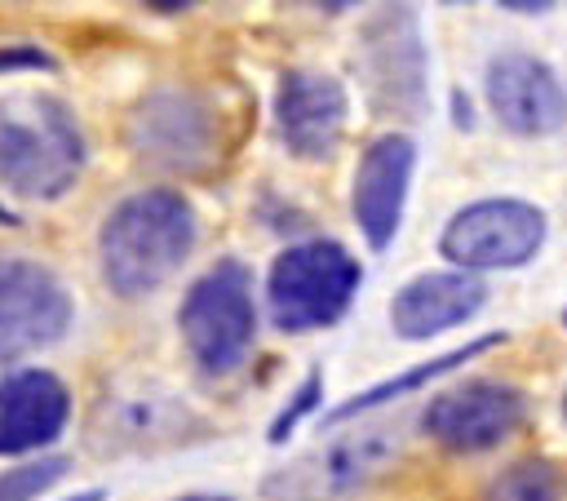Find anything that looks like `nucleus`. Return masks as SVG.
I'll return each mask as SVG.
<instances>
[{
	"label": "nucleus",
	"mask_w": 567,
	"mask_h": 501,
	"mask_svg": "<svg viewBox=\"0 0 567 501\" xmlns=\"http://www.w3.org/2000/svg\"><path fill=\"white\" fill-rule=\"evenodd\" d=\"M13 222H18V217H13V213H9L4 204H0V226H13Z\"/></svg>",
	"instance_id": "26"
},
{
	"label": "nucleus",
	"mask_w": 567,
	"mask_h": 501,
	"mask_svg": "<svg viewBox=\"0 0 567 501\" xmlns=\"http://www.w3.org/2000/svg\"><path fill=\"white\" fill-rule=\"evenodd\" d=\"M306 4H315V9H323V13H341V9H354L359 0H306Z\"/></svg>",
	"instance_id": "24"
},
{
	"label": "nucleus",
	"mask_w": 567,
	"mask_h": 501,
	"mask_svg": "<svg viewBox=\"0 0 567 501\" xmlns=\"http://www.w3.org/2000/svg\"><path fill=\"white\" fill-rule=\"evenodd\" d=\"M523 417H527V395L518 386L478 377V381H465V386L434 395L421 426L439 448L474 457V452L501 448L523 426Z\"/></svg>",
	"instance_id": "8"
},
{
	"label": "nucleus",
	"mask_w": 567,
	"mask_h": 501,
	"mask_svg": "<svg viewBox=\"0 0 567 501\" xmlns=\"http://www.w3.org/2000/svg\"><path fill=\"white\" fill-rule=\"evenodd\" d=\"M195 412L155 381L137 390H106L89 421V443L97 452H151L186 439Z\"/></svg>",
	"instance_id": "11"
},
{
	"label": "nucleus",
	"mask_w": 567,
	"mask_h": 501,
	"mask_svg": "<svg viewBox=\"0 0 567 501\" xmlns=\"http://www.w3.org/2000/svg\"><path fill=\"white\" fill-rule=\"evenodd\" d=\"M84 168V133L53 93L0 98V182L22 200H62Z\"/></svg>",
	"instance_id": "2"
},
{
	"label": "nucleus",
	"mask_w": 567,
	"mask_h": 501,
	"mask_svg": "<svg viewBox=\"0 0 567 501\" xmlns=\"http://www.w3.org/2000/svg\"><path fill=\"white\" fill-rule=\"evenodd\" d=\"M182 501H226V497H182Z\"/></svg>",
	"instance_id": "27"
},
{
	"label": "nucleus",
	"mask_w": 567,
	"mask_h": 501,
	"mask_svg": "<svg viewBox=\"0 0 567 501\" xmlns=\"http://www.w3.org/2000/svg\"><path fill=\"white\" fill-rule=\"evenodd\" d=\"M545 213L527 200H474L456 208L439 235L456 270H509L540 253Z\"/></svg>",
	"instance_id": "7"
},
{
	"label": "nucleus",
	"mask_w": 567,
	"mask_h": 501,
	"mask_svg": "<svg viewBox=\"0 0 567 501\" xmlns=\"http://www.w3.org/2000/svg\"><path fill=\"white\" fill-rule=\"evenodd\" d=\"M563 324H567V310H563Z\"/></svg>",
	"instance_id": "30"
},
{
	"label": "nucleus",
	"mask_w": 567,
	"mask_h": 501,
	"mask_svg": "<svg viewBox=\"0 0 567 501\" xmlns=\"http://www.w3.org/2000/svg\"><path fill=\"white\" fill-rule=\"evenodd\" d=\"M354 71L368 102L390 115L416 120L425 106V40L412 0H381L354 35Z\"/></svg>",
	"instance_id": "6"
},
{
	"label": "nucleus",
	"mask_w": 567,
	"mask_h": 501,
	"mask_svg": "<svg viewBox=\"0 0 567 501\" xmlns=\"http://www.w3.org/2000/svg\"><path fill=\"white\" fill-rule=\"evenodd\" d=\"M501 341H505V333H487V337H474V341H465V346H456V350H447V355H439V359H425V364L399 372V377H385V381H377L372 390H363V395L346 399L341 408H332V412H328V426H341V421H350V417H359V412H372V408H381V403H390V399H403V395L421 390L425 381H439V377L456 372L461 364H470L474 355H483V350H492V346H501Z\"/></svg>",
	"instance_id": "17"
},
{
	"label": "nucleus",
	"mask_w": 567,
	"mask_h": 501,
	"mask_svg": "<svg viewBox=\"0 0 567 501\" xmlns=\"http://www.w3.org/2000/svg\"><path fill=\"white\" fill-rule=\"evenodd\" d=\"M66 501H106V492H102V488H89V492H75V497H66Z\"/></svg>",
	"instance_id": "25"
},
{
	"label": "nucleus",
	"mask_w": 567,
	"mask_h": 501,
	"mask_svg": "<svg viewBox=\"0 0 567 501\" xmlns=\"http://www.w3.org/2000/svg\"><path fill=\"white\" fill-rule=\"evenodd\" d=\"M412 168H416V142L408 133H385L377 137L359 168H354V191H350V208L354 222L363 231V239L381 253L394 244L399 222H403V204H408V186H412Z\"/></svg>",
	"instance_id": "13"
},
{
	"label": "nucleus",
	"mask_w": 567,
	"mask_h": 501,
	"mask_svg": "<svg viewBox=\"0 0 567 501\" xmlns=\"http://www.w3.org/2000/svg\"><path fill=\"white\" fill-rule=\"evenodd\" d=\"M66 470H71L66 457H40V461L9 466V470H0V501H35V497L49 492Z\"/></svg>",
	"instance_id": "19"
},
{
	"label": "nucleus",
	"mask_w": 567,
	"mask_h": 501,
	"mask_svg": "<svg viewBox=\"0 0 567 501\" xmlns=\"http://www.w3.org/2000/svg\"><path fill=\"white\" fill-rule=\"evenodd\" d=\"M483 501H567V470L549 457H523L487 483Z\"/></svg>",
	"instance_id": "18"
},
{
	"label": "nucleus",
	"mask_w": 567,
	"mask_h": 501,
	"mask_svg": "<svg viewBox=\"0 0 567 501\" xmlns=\"http://www.w3.org/2000/svg\"><path fill=\"white\" fill-rule=\"evenodd\" d=\"M177 328H182V341H186L190 359L208 377L235 372L248 359L252 337H257V306H252L248 266L226 257L213 270H204L190 284V293L182 297Z\"/></svg>",
	"instance_id": "5"
},
{
	"label": "nucleus",
	"mask_w": 567,
	"mask_h": 501,
	"mask_svg": "<svg viewBox=\"0 0 567 501\" xmlns=\"http://www.w3.org/2000/svg\"><path fill=\"white\" fill-rule=\"evenodd\" d=\"M483 89L492 115L518 137H545L567 124V89L554 75V67L540 62L536 53H518V49L496 53L487 62Z\"/></svg>",
	"instance_id": "12"
},
{
	"label": "nucleus",
	"mask_w": 567,
	"mask_h": 501,
	"mask_svg": "<svg viewBox=\"0 0 567 501\" xmlns=\"http://www.w3.org/2000/svg\"><path fill=\"white\" fill-rule=\"evenodd\" d=\"M346 89L323 71H284L275 89V124L297 160H328L346 133Z\"/></svg>",
	"instance_id": "14"
},
{
	"label": "nucleus",
	"mask_w": 567,
	"mask_h": 501,
	"mask_svg": "<svg viewBox=\"0 0 567 501\" xmlns=\"http://www.w3.org/2000/svg\"><path fill=\"white\" fill-rule=\"evenodd\" d=\"M319 395H323V377H319V372H310V377L301 381V390L292 395V403H284V412L275 417V426H270V443H284V439H288V430H292V426H297V421L319 403Z\"/></svg>",
	"instance_id": "20"
},
{
	"label": "nucleus",
	"mask_w": 567,
	"mask_h": 501,
	"mask_svg": "<svg viewBox=\"0 0 567 501\" xmlns=\"http://www.w3.org/2000/svg\"><path fill=\"white\" fill-rule=\"evenodd\" d=\"M0 67L4 71L9 67H49V58L40 49H9V53H0Z\"/></svg>",
	"instance_id": "21"
},
{
	"label": "nucleus",
	"mask_w": 567,
	"mask_h": 501,
	"mask_svg": "<svg viewBox=\"0 0 567 501\" xmlns=\"http://www.w3.org/2000/svg\"><path fill=\"white\" fill-rule=\"evenodd\" d=\"M128 146L146 164L195 173L217 155V115L186 89H159L133 111Z\"/></svg>",
	"instance_id": "10"
},
{
	"label": "nucleus",
	"mask_w": 567,
	"mask_h": 501,
	"mask_svg": "<svg viewBox=\"0 0 567 501\" xmlns=\"http://www.w3.org/2000/svg\"><path fill=\"white\" fill-rule=\"evenodd\" d=\"M501 9H509V13H545V9H554V0H496Z\"/></svg>",
	"instance_id": "22"
},
{
	"label": "nucleus",
	"mask_w": 567,
	"mask_h": 501,
	"mask_svg": "<svg viewBox=\"0 0 567 501\" xmlns=\"http://www.w3.org/2000/svg\"><path fill=\"white\" fill-rule=\"evenodd\" d=\"M487 301V284L474 270H425L408 279L390 301V328L403 341H430L465 319H474Z\"/></svg>",
	"instance_id": "16"
},
{
	"label": "nucleus",
	"mask_w": 567,
	"mask_h": 501,
	"mask_svg": "<svg viewBox=\"0 0 567 501\" xmlns=\"http://www.w3.org/2000/svg\"><path fill=\"white\" fill-rule=\"evenodd\" d=\"M359 279H363V266L337 239H306V244L284 248L266 279L275 328L315 333V328L337 324L350 310Z\"/></svg>",
	"instance_id": "4"
},
{
	"label": "nucleus",
	"mask_w": 567,
	"mask_h": 501,
	"mask_svg": "<svg viewBox=\"0 0 567 501\" xmlns=\"http://www.w3.org/2000/svg\"><path fill=\"white\" fill-rule=\"evenodd\" d=\"M71 421V390L49 368H18L0 377V457L49 448Z\"/></svg>",
	"instance_id": "15"
},
{
	"label": "nucleus",
	"mask_w": 567,
	"mask_h": 501,
	"mask_svg": "<svg viewBox=\"0 0 567 501\" xmlns=\"http://www.w3.org/2000/svg\"><path fill=\"white\" fill-rule=\"evenodd\" d=\"M195 248V208L182 191L151 186L120 200L97 231L102 279L120 297H146L182 270Z\"/></svg>",
	"instance_id": "1"
},
{
	"label": "nucleus",
	"mask_w": 567,
	"mask_h": 501,
	"mask_svg": "<svg viewBox=\"0 0 567 501\" xmlns=\"http://www.w3.org/2000/svg\"><path fill=\"white\" fill-rule=\"evenodd\" d=\"M563 417H567V399H563Z\"/></svg>",
	"instance_id": "29"
},
{
	"label": "nucleus",
	"mask_w": 567,
	"mask_h": 501,
	"mask_svg": "<svg viewBox=\"0 0 567 501\" xmlns=\"http://www.w3.org/2000/svg\"><path fill=\"white\" fill-rule=\"evenodd\" d=\"M71 293L49 266L0 257V364L53 346L71 328Z\"/></svg>",
	"instance_id": "9"
},
{
	"label": "nucleus",
	"mask_w": 567,
	"mask_h": 501,
	"mask_svg": "<svg viewBox=\"0 0 567 501\" xmlns=\"http://www.w3.org/2000/svg\"><path fill=\"white\" fill-rule=\"evenodd\" d=\"M146 9H159V13H182V9H190V4H199V0H142Z\"/></svg>",
	"instance_id": "23"
},
{
	"label": "nucleus",
	"mask_w": 567,
	"mask_h": 501,
	"mask_svg": "<svg viewBox=\"0 0 567 501\" xmlns=\"http://www.w3.org/2000/svg\"><path fill=\"white\" fill-rule=\"evenodd\" d=\"M439 4H474V0H439Z\"/></svg>",
	"instance_id": "28"
},
{
	"label": "nucleus",
	"mask_w": 567,
	"mask_h": 501,
	"mask_svg": "<svg viewBox=\"0 0 567 501\" xmlns=\"http://www.w3.org/2000/svg\"><path fill=\"white\" fill-rule=\"evenodd\" d=\"M399 452H403V426L368 421L270 470L261 492L270 501H354L399 461Z\"/></svg>",
	"instance_id": "3"
}]
</instances>
